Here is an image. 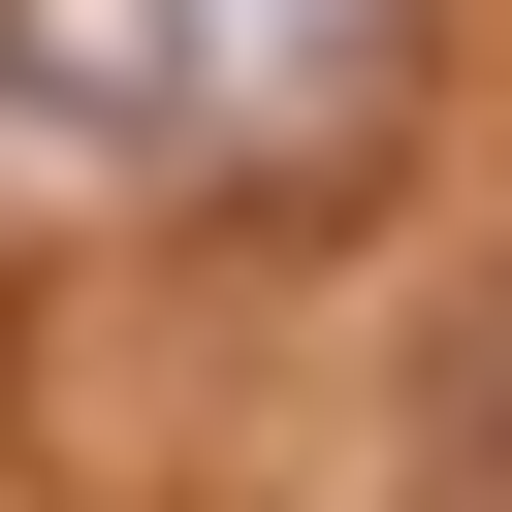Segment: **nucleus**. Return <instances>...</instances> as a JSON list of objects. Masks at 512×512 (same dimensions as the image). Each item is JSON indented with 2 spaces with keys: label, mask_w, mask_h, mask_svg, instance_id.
<instances>
[{
  "label": "nucleus",
  "mask_w": 512,
  "mask_h": 512,
  "mask_svg": "<svg viewBox=\"0 0 512 512\" xmlns=\"http://www.w3.org/2000/svg\"><path fill=\"white\" fill-rule=\"evenodd\" d=\"M224 64H192V0H0V128H64V160H128V128H192Z\"/></svg>",
  "instance_id": "obj_1"
},
{
  "label": "nucleus",
  "mask_w": 512,
  "mask_h": 512,
  "mask_svg": "<svg viewBox=\"0 0 512 512\" xmlns=\"http://www.w3.org/2000/svg\"><path fill=\"white\" fill-rule=\"evenodd\" d=\"M320 32H352V0H192V64H224V96H288Z\"/></svg>",
  "instance_id": "obj_2"
}]
</instances>
